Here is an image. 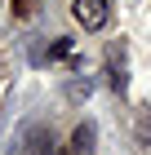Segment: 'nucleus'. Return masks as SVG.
Returning a JSON list of instances; mask_svg holds the SVG:
<instances>
[{"label":"nucleus","mask_w":151,"mask_h":155,"mask_svg":"<svg viewBox=\"0 0 151 155\" xmlns=\"http://www.w3.org/2000/svg\"><path fill=\"white\" fill-rule=\"evenodd\" d=\"M71 13L84 31H102L111 18V0H71Z\"/></svg>","instance_id":"obj_1"},{"label":"nucleus","mask_w":151,"mask_h":155,"mask_svg":"<svg viewBox=\"0 0 151 155\" xmlns=\"http://www.w3.org/2000/svg\"><path fill=\"white\" fill-rule=\"evenodd\" d=\"M93 142H98V129H93V120H84V124H76V133H71V155H89Z\"/></svg>","instance_id":"obj_2"}]
</instances>
